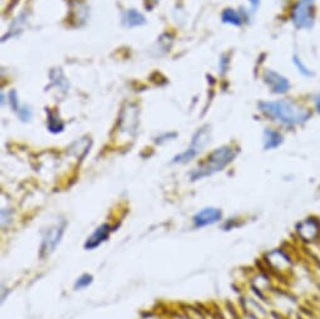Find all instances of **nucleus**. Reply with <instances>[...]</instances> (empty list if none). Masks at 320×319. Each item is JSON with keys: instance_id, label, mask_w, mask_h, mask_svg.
I'll return each instance as SVG.
<instances>
[{"instance_id": "nucleus-2", "label": "nucleus", "mask_w": 320, "mask_h": 319, "mask_svg": "<svg viewBox=\"0 0 320 319\" xmlns=\"http://www.w3.org/2000/svg\"><path fill=\"white\" fill-rule=\"evenodd\" d=\"M238 151L230 146H222L211 152L206 159L191 172V180L197 181L204 177L211 176L213 173L222 171L229 163L234 161Z\"/></svg>"}, {"instance_id": "nucleus-7", "label": "nucleus", "mask_w": 320, "mask_h": 319, "mask_svg": "<svg viewBox=\"0 0 320 319\" xmlns=\"http://www.w3.org/2000/svg\"><path fill=\"white\" fill-rule=\"evenodd\" d=\"M264 82L269 85L273 93L284 94L290 89L289 80L273 69H266L264 72Z\"/></svg>"}, {"instance_id": "nucleus-16", "label": "nucleus", "mask_w": 320, "mask_h": 319, "mask_svg": "<svg viewBox=\"0 0 320 319\" xmlns=\"http://www.w3.org/2000/svg\"><path fill=\"white\" fill-rule=\"evenodd\" d=\"M293 62H294V64H295L296 68H298V71L300 72L304 77H312V76L314 75V73H313V72L303 63V61L300 59V57H298L296 54L293 57Z\"/></svg>"}, {"instance_id": "nucleus-15", "label": "nucleus", "mask_w": 320, "mask_h": 319, "mask_svg": "<svg viewBox=\"0 0 320 319\" xmlns=\"http://www.w3.org/2000/svg\"><path fill=\"white\" fill-rule=\"evenodd\" d=\"M48 121L47 126L52 133H59L64 129V122L59 119V116L57 113L52 112L50 110H47Z\"/></svg>"}, {"instance_id": "nucleus-8", "label": "nucleus", "mask_w": 320, "mask_h": 319, "mask_svg": "<svg viewBox=\"0 0 320 319\" xmlns=\"http://www.w3.org/2000/svg\"><path fill=\"white\" fill-rule=\"evenodd\" d=\"M222 217V212L220 209L216 207H205L201 211L197 212L193 216V224L196 228H204L207 225H213V224L217 223Z\"/></svg>"}, {"instance_id": "nucleus-22", "label": "nucleus", "mask_w": 320, "mask_h": 319, "mask_svg": "<svg viewBox=\"0 0 320 319\" xmlns=\"http://www.w3.org/2000/svg\"><path fill=\"white\" fill-rule=\"evenodd\" d=\"M315 108H317L318 113H320V94L318 96L317 101H315Z\"/></svg>"}, {"instance_id": "nucleus-6", "label": "nucleus", "mask_w": 320, "mask_h": 319, "mask_svg": "<svg viewBox=\"0 0 320 319\" xmlns=\"http://www.w3.org/2000/svg\"><path fill=\"white\" fill-rule=\"evenodd\" d=\"M64 233V224L63 225H54L47 230V233L43 237L40 246V258L49 255L50 253L54 251L57 245L59 244L62 239V235Z\"/></svg>"}, {"instance_id": "nucleus-4", "label": "nucleus", "mask_w": 320, "mask_h": 319, "mask_svg": "<svg viewBox=\"0 0 320 319\" xmlns=\"http://www.w3.org/2000/svg\"><path fill=\"white\" fill-rule=\"evenodd\" d=\"M209 140H210V129H209V127L207 126H205L195 133L190 147H188L186 151H183L182 154L175 156L174 160H172V162L174 163L188 162L190 160H192L193 157H196L197 155L201 152V150L206 146L207 143H209Z\"/></svg>"}, {"instance_id": "nucleus-1", "label": "nucleus", "mask_w": 320, "mask_h": 319, "mask_svg": "<svg viewBox=\"0 0 320 319\" xmlns=\"http://www.w3.org/2000/svg\"><path fill=\"white\" fill-rule=\"evenodd\" d=\"M257 107L264 115L289 127L304 123L310 117V113L305 108L289 99L269 101V102L262 101V102H259Z\"/></svg>"}, {"instance_id": "nucleus-5", "label": "nucleus", "mask_w": 320, "mask_h": 319, "mask_svg": "<svg viewBox=\"0 0 320 319\" xmlns=\"http://www.w3.org/2000/svg\"><path fill=\"white\" fill-rule=\"evenodd\" d=\"M138 117H140V108L135 103H126L122 107L121 116H119V127L121 131H126L128 133H135L138 126Z\"/></svg>"}, {"instance_id": "nucleus-19", "label": "nucleus", "mask_w": 320, "mask_h": 319, "mask_svg": "<svg viewBox=\"0 0 320 319\" xmlns=\"http://www.w3.org/2000/svg\"><path fill=\"white\" fill-rule=\"evenodd\" d=\"M9 103H10L11 108L14 110V112L17 113L18 110L20 108V105H19V98H18L17 91H14V89H11L10 93H9Z\"/></svg>"}, {"instance_id": "nucleus-10", "label": "nucleus", "mask_w": 320, "mask_h": 319, "mask_svg": "<svg viewBox=\"0 0 320 319\" xmlns=\"http://www.w3.org/2000/svg\"><path fill=\"white\" fill-rule=\"evenodd\" d=\"M121 22L124 27L127 28H135V27H142L146 24V18L142 13H140L136 9H127V10L122 11Z\"/></svg>"}, {"instance_id": "nucleus-3", "label": "nucleus", "mask_w": 320, "mask_h": 319, "mask_svg": "<svg viewBox=\"0 0 320 319\" xmlns=\"http://www.w3.org/2000/svg\"><path fill=\"white\" fill-rule=\"evenodd\" d=\"M315 0H299L291 10V20L300 29H310L314 24Z\"/></svg>"}, {"instance_id": "nucleus-21", "label": "nucleus", "mask_w": 320, "mask_h": 319, "mask_svg": "<svg viewBox=\"0 0 320 319\" xmlns=\"http://www.w3.org/2000/svg\"><path fill=\"white\" fill-rule=\"evenodd\" d=\"M250 1V4H251V8H252V11L256 10L257 8H259L260 5V0H249Z\"/></svg>"}, {"instance_id": "nucleus-18", "label": "nucleus", "mask_w": 320, "mask_h": 319, "mask_svg": "<svg viewBox=\"0 0 320 319\" xmlns=\"http://www.w3.org/2000/svg\"><path fill=\"white\" fill-rule=\"evenodd\" d=\"M92 281H93V277H92V275L83 274L80 278L77 279V281H75L74 284V288L75 289L86 288V286H88L89 284H92Z\"/></svg>"}, {"instance_id": "nucleus-9", "label": "nucleus", "mask_w": 320, "mask_h": 319, "mask_svg": "<svg viewBox=\"0 0 320 319\" xmlns=\"http://www.w3.org/2000/svg\"><path fill=\"white\" fill-rule=\"evenodd\" d=\"M110 229L112 228H110L108 224H102L100 228H97L93 234L87 239L86 244H84V248H86L87 250H93V249L98 248L102 242H105L106 240L108 239Z\"/></svg>"}, {"instance_id": "nucleus-17", "label": "nucleus", "mask_w": 320, "mask_h": 319, "mask_svg": "<svg viewBox=\"0 0 320 319\" xmlns=\"http://www.w3.org/2000/svg\"><path fill=\"white\" fill-rule=\"evenodd\" d=\"M17 115L23 122H28V121H31V120H32L33 112H32L31 107H29L28 105H22V106H20L19 110H18Z\"/></svg>"}, {"instance_id": "nucleus-12", "label": "nucleus", "mask_w": 320, "mask_h": 319, "mask_svg": "<svg viewBox=\"0 0 320 319\" xmlns=\"http://www.w3.org/2000/svg\"><path fill=\"white\" fill-rule=\"evenodd\" d=\"M282 143V133L270 128H266L265 131H264V147H265V150L278 149Z\"/></svg>"}, {"instance_id": "nucleus-20", "label": "nucleus", "mask_w": 320, "mask_h": 319, "mask_svg": "<svg viewBox=\"0 0 320 319\" xmlns=\"http://www.w3.org/2000/svg\"><path fill=\"white\" fill-rule=\"evenodd\" d=\"M158 3V0H146L147 10H152V8Z\"/></svg>"}, {"instance_id": "nucleus-11", "label": "nucleus", "mask_w": 320, "mask_h": 319, "mask_svg": "<svg viewBox=\"0 0 320 319\" xmlns=\"http://www.w3.org/2000/svg\"><path fill=\"white\" fill-rule=\"evenodd\" d=\"M69 5H71V18L74 22V25L79 27L86 22L87 15H88V8L86 6V4L78 1V0H72Z\"/></svg>"}, {"instance_id": "nucleus-13", "label": "nucleus", "mask_w": 320, "mask_h": 319, "mask_svg": "<svg viewBox=\"0 0 320 319\" xmlns=\"http://www.w3.org/2000/svg\"><path fill=\"white\" fill-rule=\"evenodd\" d=\"M221 20H222V23L235 25V27H241L243 25V17L240 15V13L231 8H226L222 11Z\"/></svg>"}, {"instance_id": "nucleus-14", "label": "nucleus", "mask_w": 320, "mask_h": 319, "mask_svg": "<svg viewBox=\"0 0 320 319\" xmlns=\"http://www.w3.org/2000/svg\"><path fill=\"white\" fill-rule=\"evenodd\" d=\"M49 76H50V80H52L50 87H52V85H57V87H59L63 92H67V89H68L69 87V83H68V80L64 77V73L62 72L61 68L52 69Z\"/></svg>"}]
</instances>
